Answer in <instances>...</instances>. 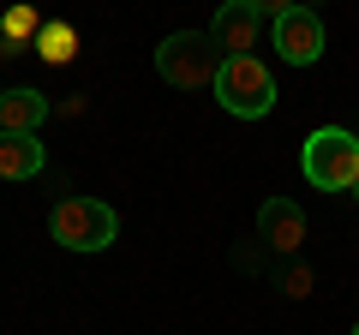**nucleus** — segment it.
Segmentation results:
<instances>
[{
    "instance_id": "obj_9",
    "label": "nucleus",
    "mask_w": 359,
    "mask_h": 335,
    "mask_svg": "<svg viewBox=\"0 0 359 335\" xmlns=\"http://www.w3.org/2000/svg\"><path fill=\"white\" fill-rule=\"evenodd\" d=\"M48 120V96L42 90H6L0 96V132H36Z\"/></svg>"
},
{
    "instance_id": "obj_12",
    "label": "nucleus",
    "mask_w": 359,
    "mask_h": 335,
    "mask_svg": "<svg viewBox=\"0 0 359 335\" xmlns=\"http://www.w3.org/2000/svg\"><path fill=\"white\" fill-rule=\"evenodd\" d=\"M252 6H257V13H264V18H282V13H294L299 0H252Z\"/></svg>"
},
{
    "instance_id": "obj_8",
    "label": "nucleus",
    "mask_w": 359,
    "mask_h": 335,
    "mask_svg": "<svg viewBox=\"0 0 359 335\" xmlns=\"http://www.w3.org/2000/svg\"><path fill=\"white\" fill-rule=\"evenodd\" d=\"M30 174H42L36 132H0V180H30Z\"/></svg>"
},
{
    "instance_id": "obj_15",
    "label": "nucleus",
    "mask_w": 359,
    "mask_h": 335,
    "mask_svg": "<svg viewBox=\"0 0 359 335\" xmlns=\"http://www.w3.org/2000/svg\"><path fill=\"white\" fill-rule=\"evenodd\" d=\"M0 96H6V90H0Z\"/></svg>"
},
{
    "instance_id": "obj_1",
    "label": "nucleus",
    "mask_w": 359,
    "mask_h": 335,
    "mask_svg": "<svg viewBox=\"0 0 359 335\" xmlns=\"http://www.w3.org/2000/svg\"><path fill=\"white\" fill-rule=\"evenodd\" d=\"M299 168L318 192H353L359 186V138L347 126H318L299 150Z\"/></svg>"
},
{
    "instance_id": "obj_14",
    "label": "nucleus",
    "mask_w": 359,
    "mask_h": 335,
    "mask_svg": "<svg viewBox=\"0 0 359 335\" xmlns=\"http://www.w3.org/2000/svg\"><path fill=\"white\" fill-rule=\"evenodd\" d=\"M353 335H359V323H353Z\"/></svg>"
},
{
    "instance_id": "obj_4",
    "label": "nucleus",
    "mask_w": 359,
    "mask_h": 335,
    "mask_svg": "<svg viewBox=\"0 0 359 335\" xmlns=\"http://www.w3.org/2000/svg\"><path fill=\"white\" fill-rule=\"evenodd\" d=\"M216 102L233 120H264L276 108V78H269V66L252 60V54H228L222 72H216Z\"/></svg>"
},
{
    "instance_id": "obj_6",
    "label": "nucleus",
    "mask_w": 359,
    "mask_h": 335,
    "mask_svg": "<svg viewBox=\"0 0 359 335\" xmlns=\"http://www.w3.org/2000/svg\"><path fill=\"white\" fill-rule=\"evenodd\" d=\"M257 30H264V13H257L252 0H228V6H216V25H210V36H216L222 54H252Z\"/></svg>"
},
{
    "instance_id": "obj_13",
    "label": "nucleus",
    "mask_w": 359,
    "mask_h": 335,
    "mask_svg": "<svg viewBox=\"0 0 359 335\" xmlns=\"http://www.w3.org/2000/svg\"><path fill=\"white\" fill-rule=\"evenodd\" d=\"M353 198H359V186H353Z\"/></svg>"
},
{
    "instance_id": "obj_3",
    "label": "nucleus",
    "mask_w": 359,
    "mask_h": 335,
    "mask_svg": "<svg viewBox=\"0 0 359 335\" xmlns=\"http://www.w3.org/2000/svg\"><path fill=\"white\" fill-rule=\"evenodd\" d=\"M48 233L66 252H108L120 240V216L102 198H66V204L48 210Z\"/></svg>"
},
{
    "instance_id": "obj_11",
    "label": "nucleus",
    "mask_w": 359,
    "mask_h": 335,
    "mask_svg": "<svg viewBox=\"0 0 359 335\" xmlns=\"http://www.w3.org/2000/svg\"><path fill=\"white\" fill-rule=\"evenodd\" d=\"M30 30H36V13L30 6H13L6 13V36H30Z\"/></svg>"
},
{
    "instance_id": "obj_5",
    "label": "nucleus",
    "mask_w": 359,
    "mask_h": 335,
    "mask_svg": "<svg viewBox=\"0 0 359 335\" xmlns=\"http://www.w3.org/2000/svg\"><path fill=\"white\" fill-rule=\"evenodd\" d=\"M269 36H276V54H282L287 66H318L323 60V18L306 13V6L282 13L276 25H269Z\"/></svg>"
},
{
    "instance_id": "obj_7",
    "label": "nucleus",
    "mask_w": 359,
    "mask_h": 335,
    "mask_svg": "<svg viewBox=\"0 0 359 335\" xmlns=\"http://www.w3.org/2000/svg\"><path fill=\"white\" fill-rule=\"evenodd\" d=\"M257 233L269 240V252H299L306 245V216H299L294 198H269L257 210Z\"/></svg>"
},
{
    "instance_id": "obj_2",
    "label": "nucleus",
    "mask_w": 359,
    "mask_h": 335,
    "mask_svg": "<svg viewBox=\"0 0 359 335\" xmlns=\"http://www.w3.org/2000/svg\"><path fill=\"white\" fill-rule=\"evenodd\" d=\"M228 54L216 48V36H204V30H174V36L156 48V72L174 84V90H216V72Z\"/></svg>"
},
{
    "instance_id": "obj_10",
    "label": "nucleus",
    "mask_w": 359,
    "mask_h": 335,
    "mask_svg": "<svg viewBox=\"0 0 359 335\" xmlns=\"http://www.w3.org/2000/svg\"><path fill=\"white\" fill-rule=\"evenodd\" d=\"M36 54H42L48 66H66V60L78 54V30H72V25H42V30H36Z\"/></svg>"
}]
</instances>
